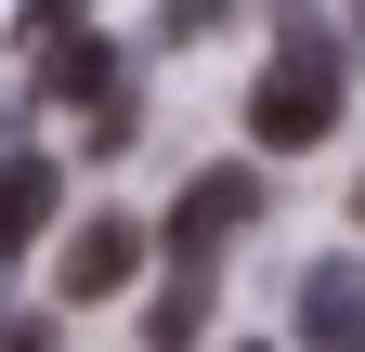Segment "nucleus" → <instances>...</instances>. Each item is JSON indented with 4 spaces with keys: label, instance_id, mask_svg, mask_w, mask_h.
I'll return each instance as SVG.
<instances>
[{
    "label": "nucleus",
    "instance_id": "f257e3e1",
    "mask_svg": "<svg viewBox=\"0 0 365 352\" xmlns=\"http://www.w3.org/2000/svg\"><path fill=\"white\" fill-rule=\"evenodd\" d=\"M352 105V53H339V26H287L274 39V66L248 78V144L261 157H300V144H327Z\"/></svg>",
    "mask_w": 365,
    "mask_h": 352
},
{
    "label": "nucleus",
    "instance_id": "f03ea898",
    "mask_svg": "<svg viewBox=\"0 0 365 352\" xmlns=\"http://www.w3.org/2000/svg\"><path fill=\"white\" fill-rule=\"evenodd\" d=\"M248 222H261V170H235V157L196 170V183H182V209H170V274H209Z\"/></svg>",
    "mask_w": 365,
    "mask_h": 352
},
{
    "label": "nucleus",
    "instance_id": "7ed1b4c3",
    "mask_svg": "<svg viewBox=\"0 0 365 352\" xmlns=\"http://www.w3.org/2000/svg\"><path fill=\"white\" fill-rule=\"evenodd\" d=\"M130 274H144V235H130V209H105V222H78V235H66L53 300H118Z\"/></svg>",
    "mask_w": 365,
    "mask_h": 352
},
{
    "label": "nucleus",
    "instance_id": "20e7f679",
    "mask_svg": "<svg viewBox=\"0 0 365 352\" xmlns=\"http://www.w3.org/2000/svg\"><path fill=\"white\" fill-rule=\"evenodd\" d=\"M53 196H66V170H53V157L0 144V261H26V235L53 222Z\"/></svg>",
    "mask_w": 365,
    "mask_h": 352
},
{
    "label": "nucleus",
    "instance_id": "39448f33",
    "mask_svg": "<svg viewBox=\"0 0 365 352\" xmlns=\"http://www.w3.org/2000/svg\"><path fill=\"white\" fill-rule=\"evenodd\" d=\"M26 92H53V105H105V92H118V53H105V39H53Z\"/></svg>",
    "mask_w": 365,
    "mask_h": 352
},
{
    "label": "nucleus",
    "instance_id": "423d86ee",
    "mask_svg": "<svg viewBox=\"0 0 365 352\" xmlns=\"http://www.w3.org/2000/svg\"><path fill=\"white\" fill-rule=\"evenodd\" d=\"M352 314H365V274H352V261H313V274H300V339L327 352Z\"/></svg>",
    "mask_w": 365,
    "mask_h": 352
},
{
    "label": "nucleus",
    "instance_id": "0eeeda50",
    "mask_svg": "<svg viewBox=\"0 0 365 352\" xmlns=\"http://www.w3.org/2000/svg\"><path fill=\"white\" fill-rule=\"evenodd\" d=\"M196 326H209V274H170V300H157V326H144V339H157V352H182Z\"/></svg>",
    "mask_w": 365,
    "mask_h": 352
},
{
    "label": "nucleus",
    "instance_id": "6e6552de",
    "mask_svg": "<svg viewBox=\"0 0 365 352\" xmlns=\"http://www.w3.org/2000/svg\"><path fill=\"white\" fill-rule=\"evenodd\" d=\"M91 0H14V53H53V39H78Z\"/></svg>",
    "mask_w": 365,
    "mask_h": 352
},
{
    "label": "nucleus",
    "instance_id": "1a4fd4ad",
    "mask_svg": "<svg viewBox=\"0 0 365 352\" xmlns=\"http://www.w3.org/2000/svg\"><path fill=\"white\" fill-rule=\"evenodd\" d=\"M0 352H66V339H53V326H39V314H26V326H0Z\"/></svg>",
    "mask_w": 365,
    "mask_h": 352
},
{
    "label": "nucleus",
    "instance_id": "9d476101",
    "mask_svg": "<svg viewBox=\"0 0 365 352\" xmlns=\"http://www.w3.org/2000/svg\"><path fill=\"white\" fill-rule=\"evenodd\" d=\"M170 26H209V0H170Z\"/></svg>",
    "mask_w": 365,
    "mask_h": 352
},
{
    "label": "nucleus",
    "instance_id": "9b49d317",
    "mask_svg": "<svg viewBox=\"0 0 365 352\" xmlns=\"http://www.w3.org/2000/svg\"><path fill=\"white\" fill-rule=\"evenodd\" d=\"M327 352H365V314H352V326H339V339H327Z\"/></svg>",
    "mask_w": 365,
    "mask_h": 352
},
{
    "label": "nucleus",
    "instance_id": "f8f14e48",
    "mask_svg": "<svg viewBox=\"0 0 365 352\" xmlns=\"http://www.w3.org/2000/svg\"><path fill=\"white\" fill-rule=\"evenodd\" d=\"M235 352H261V339H235Z\"/></svg>",
    "mask_w": 365,
    "mask_h": 352
},
{
    "label": "nucleus",
    "instance_id": "ddd939ff",
    "mask_svg": "<svg viewBox=\"0 0 365 352\" xmlns=\"http://www.w3.org/2000/svg\"><path fill=\"white\" fill-rule=\"evenodd\" d=\"M352 209H365V196H352Z\"/></svg>",
    "mask_w": 365,
    "mask_h": 352
}]
</instances>
